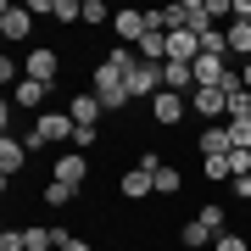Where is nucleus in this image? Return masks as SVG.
<instances>
[{"mask_svg": "<svg viewBox=\"0 0 251 251\" xmlns=\"http://www.w3.org/2000/svg\"><path fill=\"white\" fill-rule=\"evenodd\" d=\"M73 134H78V123L67 117V106H56V112H39L34 117V128H28V151H62V145H73Z\"/></svg>", "mask_w": 251, "mask_h": 251, "instance_id": "obj_1", "label": "nucleus"}, {"mask_svg": "<svg viewBox=\"0 0 251 251\" xmlns=\"http://www.w3.org/2000/svg\"><path fill=\"white\" fill-rule=\"evenodd\" d=\"M151 28H156V17H151V11H140V6H123V11L112 17V34H117V45H128V50H140V39L151 34Z\"/></svg>", "mask_w": 251, "mask_h": 251, "instance_id": "obj_2", "label": "nucleus"}, {"mask_svg": "<svg viewBox=\"0 0 251 251\" xmlns=\"http://www.w3.org/2000/svg\"><path fill=\"white\" fill-rule=\"evenodd\" d=\"M23 78H34V84H50L56 90V78H62V56H56L50 45H34L23 56Z\"/></svg>", "mask_w": 251, "mask_h": 251, "instance_id": "obj_3", "label": "nucleus"}, {"mask_svg": "<svg viewBox=\"0 0 251 251\" xmlns=\"http://www.w3.org/2000/svg\"><path fill=\"white\" fill-rule=\"evenodd\" d=\"M190 112H196L206 128H212V123H229V95L224 90H190Z\"/></svg>", "mask_w": 251, "mask_h": 251, "instance_id": "obj_4", "label": "nucleus"}, {"mask_svg": "<svg viewBox=\"0 0 251 251\" xmlns=\"http://www.w3.org/2000/svg\"><path fill=\"white\" fill-rule=\"evenodd\" d=\"M28 168V140H0V190H11V179Z\"/></svg>", "mask_w": 251, "mask_h": 251, "instance_id": "obj_5", "label": "nucleus"}, {"mask_svg": "<svg viewBox=\"0 0 251 251\" xmlns=\"http://www.w3.org/2000/svg\"><path fill=\"white\" fill-rule=\"evenodd\" d=\"M50 179H62V184H73V190H84V179H90V156H84V151H56Z\"/></svg>", "mask_w": 251, "mask_h": 251, "instance_id": "obj_6", "label": "nucleus"}, {"mask_svg": "<svg viewBox=\"0 0 251 251\" xmlns=\"http://www.w3.org/2000/svg\"><path fill=\"white\" fill-rule=\"evenodd\" d=\"M0 34H6L11 45H23V39L34 34V11H28V6H11V0H6V6H0Z\"/></svg>", "mask_w": 251, "mask_h": 251, "instance_id": "obj_7", "label": "nucleus"}, {"mask_svg": "<svg viewBox=\"0 0 251 251\" xmlns=\"http://www.w3.org/2000/svg\"><path fill=\"white\" fill-rule=\"evenodd\" d=\"M67 117H73L78 128H100L106 106H100V95H95V90H84V95H73V100H67Z\"/></svg>", "mask_w": 251, "mask_h": 251, "instance_id": "obj_8", "label": "nucleus"}, {"mask_svg": "<svg viewBox=\"0 0 251 251\" xmlns=\"http://www.w3.org/2000/svg\"><path fill=\"white\" fill-rule=\"evenodd\" d=\"M184 106H190V95H173V90H162L156 100H151V117L162 128H179L184 123Z\"/></svg>", "mask_w": 251, "mask_h": 251, "instance_id": "obj_9", "label": "nucleus"}, {"mask_svg": "<svg viewBox=\"0 0 251 251\" xmlns=\"http://www.w3.org/2000/svg\"><path fill=\"white\" fill-rule=\"evenodd\" d=\"M117 196H123V201H145V196H156V173H145V168H128L123 179H117Z\"/></svg>", "mask_w": 251, "mask_h": 251, "instance_id": "obj_10", "label": "nucleus"}, {"mask_svg": "<svg viewBox=\"0 0 251 251\" xmlns=\"http://www.w3.org/2000/svg\"><path fill=\"white\" fill-rule=\"evenodd\" d=\"M11 100H17V112H45V100H50V84H34V78H23L17 90H11Z\"/></svg>", "mask_w": 251, "mask_h": 251, "instance_id": "obj_11", "label": "nucleus"}, {"mask_svg": "<svg viewBox=\"0 0 251 251\" xmlns=\"http://www.w3.org/2000/svg\"><path fill=\"white\" fill-rule=\"evenodd\" d=\"M224 39H229V62H234V67L251 62V23H229Z\"/></svg>", "mask_w": 251, "mask_h": 251, "instance_id": "obj_12", "label": "nucleus"}, {"mask_svg": "<svg viewBox=\"0 0 251 251\" xmlns=\"http://www.w3.org/2000/svg\"><path fill=\"white\" fill-rule=\"evenodd\" d=\"M201 56V39L190 34V28H179V34H168V62H196Z\"/></svg>", "mask_w": 251, "mask_h": 251, "instance_id": "obj_13", "label": "nucleus"}, {"mask_svg": "<svg viewBox=\"0 0 251 251\" xmlns=\"http://www.w3.org/2000/svg\"><path fill=\"white\" fill-rule=\"evenodd\" d=\"M196 151L201 156H229L234 145H229V128L224 123H212V128H201V140H196Z\"/></svg>", "mask_w": 251, "mask_h": 251, "instance_id": "obj_14", "label": "nucleus"}, {"mask_svg": "<svg viewBox=\"0 0 251 251\" xmlns=\"http://www.w3.org/2000/svg\"><path fill=\"white\" fill-rule=\"evenodd\" d=\"M23 246H28V251H56V246H62V229L28 224V229H23Z\"/></svg>", "mask_w": 251, "mask_h": 251, "instance_id": "obj_15", "label": "nucleus"}, {"mask_svg": "<svg viewBox=\"0 0 251 251\" xmlns=\"http://www.w3.org/2000/svg\"><path fill=\"white\" fill-rule=\"evenodd\" d=\"M201 179L206 184H229L234 179V162L229 156H201Z\"/></svg>", "mask_w": 251, "mask_h": 251, "instance_id": "obj_16", "label": "nucleus"}, {"mask_svg": "<svg viewBox=\"0 0 251 251\" xmlns=\"http://www.w3.org/2000/svg\"><path fill=\"white\" fill-rule=\"evenodd\" d=\"M196 218H201V224L212 229V234H229V229H234V224H229V206H224V201H206Z\"/></svg>", "mask_w": 251, "mask_h": 251, "instance_id": "obj_17", "label": "nucleus"}, {"mask_svg": "<svg viewBox=\"0 0 251 251\" xmlns=\"http://www.w3.org/2000/svg\"><path fill=\"white\" fill-rule=\"evenodd\" d=\"M140 62H168V34H162V28H151V34L140 39Z\"/></svg>", "mask_w": 251, "mask_h": 251, "instance_id": "obj_18", "label": "nucleus"}, {"mask_svg": "<svg viewBox=\"0 0 251 251\" xmlns=\"http://www.w3.org/2000/svg\"><path fill=\"white\" fill-rule=\"evenodd\" d=\"M179 240H184L190 251H201V246H212V240H218V234H212V229H206V224H201V218H190V224L179 229Z\"/></svg>", "mask_w": 251, "mask_h": 251, "instance_id": "obj_19", "label": "nucleus"}, {"mask_svg": "<svg viewBox=\"0 0 251 251\" xmlns=\"http://www.w3.org/2000/svg\"><path fill=\"white\" fill-rule=\"evenodd\" d=\"M179 190H184V173L173 168V162H162L156 168V196H179Z\"/></svg>", "mask_w": 251, "mask_h": 251, "instance_id": "obj_20", "label": "nucleus"}, {"mask_svg": "<svg viewBox=\"0 0 251 251\" xmlns=\"http://www.w3.org/2000/svg\"><path fill=\"white\" fill-rule=\"evenodd\" d=\"M39 201H45V206H73V201H78V190H73V184H62V179H50Z\"/></svg>", "mask_w": 251, "mask_h": 251, "instance_id": "obj_21", "label": "nucleus"}, {"mask_svg": "<svg viewBox=\"0 0 251 251\" xmlns=\"http://www.w3.org/2000/svg\"><path fill=\"white\" fill-rule=\"evenodd\" d=\"M229 145H234V151H251V117H240V123H234V117H229Z\"/></svg>", "mask_w": 251, "mask_h": 251, "instance_id": "obj_22", "label": "nucleus"}, {"mask_svg": "<svg viewBox=\"0 0 251 251\" xmlns=\"http://www.w3.org/2000/svg\"><path fill=\"white\" fill-rule=\"evenodd\" d=\"M117 17V11L106 6V0H84V23H90V28H100V23H112Z\"/></svg>", "mask_w": 251, "mask_h": 251, "instance_id": "obj_23", "label": "nucleus"}, {"mask_svg": "<svg viewBox=\"0 0 251 251\" xmlns=\"http://www.w3.org/2000/svg\"><path fill=\"white\" fill-rule=\"evenodd\" d=\"M56 23H84V0H56Z\"/></svg>", "mask_w": 251, "mask_h": 251, "instance_id": "obj_24", "label": "nucleus"}, {"mask_svg": "<svg viewBox=\"0 0 251 251\" xmlns=\"http://www.w3.org/2000/svg\"><path fill=\"white\" fill-rule=\"evenodd\" d=\"M212 251H251V240H246L240 229H229V234H218V240H212Z\"/></svg>", "mask_w": 251, "mask_h": 251, "instance_id": "obj_25", "label": "nucleus"}, {"mask_svg": "<svg viewBox=\"0 0 251 251\" xmlns=\"http://www.w3.org/2000/svg\"><path fill=\"white\" fill-rule=\"evenodd\" d=\"M229 117H234V123L251 117V90H229Z\"/></svg>", "mask_w": 251, "mask_h": 251, "instance_id": "obj_26", "label": "nucleus"}, {"mask_svg": "<svg viewBox=\"0 0 251 251\" xmlns=\"http://www.w3.org/2000/svg\"><path fill=\"white\" fill-rule=\"evenodd\" d=\"M0 84H11V90H17V84H23V62H11V56H0Z\"/></svg>", "mask_w": 251, "mask_h": 251, "instance_id": "obj_27", "label": "nucleus"}, {"mask_svg": "<svg viewBox=\"0 0 251 251\" xmlns=\"http://www.w3.org/2000/svg\"><path fill=\"white\" fill-rule=\"evenodd\" d=\"M95 140H100V128H78V134H73V151H90Z\"/></svg>", "mask_w": 251, "mask_h": 251, "instance_id": "obj_28", "label": "nucleus"}, {"mask_svg": "<svg viewBox=\"0 0 251 251\" xmlns=\"http://www.w3.org/2000/svg\"><path fill=\"white\" fill-rule=\"evenodd\" d=\"M0 251H28L23 246V229H6V234H0Z\"/></svg>", "mask_w": 251, "mask_h": 251, "instance_id": "obj_29", "label": "nucleus"}, {"mask_svg": "<svg viewBox=\"0 0 251 251\" xmlns=\"http://www.w3.org/2000/svg\"><path fill=\"white\" fill-rule=\"evenodd\" d=\"M56 251H95V246H90V240H78V234H67V229H62V246H56Z\"/></svg>", "mask_w": 251, "mask_h": 251, "instance_id": "obj_30", "label": "nucleus"}, {"mask_svg": "<svg viewBox=\"0 0 251 251\" xmlns=\"http://www.w3.org/2000/svg\"><path fill=\"white\" fill-rule=\"evenodd\" d=\"M229 162H234V179H240V173H251V151H229Z\"/></svg>", "mask_w": 251, "mask_h": 251, "instance_id": "obj_31", "label": "nucleus"}, {"mask_svg": "<svg viewBox=\"0 0 251 251\" xmlns=\"http://www.w3.org/2000/svg\"><path fill=\"white\" fill-rule=\"evenodd\" d=\"M234 73H240V90H251V62H240Z\"/></svg>", "mask_w": 251, "mask_h": 251, "instance_id": "obj_32", "label": "nucleus"}, {"mask_svg": "<svg viewBox=\"0 0 251 251\" xmlns=\"http://www.w3.org/2000/svg\"><path fill=\"white\" fill-rule=\"evenodd\" d=\"M112 251H128V246H112Z\"/></svg>", "mask_w": 251, "mask_h": 251, "instance_id": "obj_33", "label": "nucleus"}]
</instances>
